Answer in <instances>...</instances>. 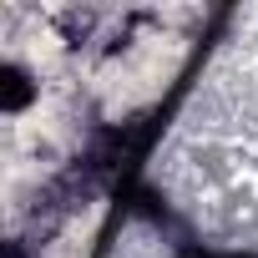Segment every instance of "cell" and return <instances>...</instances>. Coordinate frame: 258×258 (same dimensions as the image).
<instances>
[{
  "instance_id": "1",
  "label": "cell",
  "mask_w": 258,
  "mask_h": 258,
  "mask_svg": "<svg viewBox=\"0 0 258 258\" xmlns=\"http://www.w3.org/2000/svg\"><path fill=\"white\" fill-rule=\"evenodd\" d=\"M36 101H41V71L26 66L21 56H11L6 66H0V111H6L11 121H21Z\"/></svg>"
}]
</instances>
